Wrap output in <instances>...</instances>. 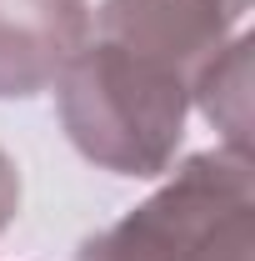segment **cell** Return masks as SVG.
Returning <instances> with one entry per match:
<instances>
[{"label": "cell", "mask_w": 255, "mask_h": 261, "mask_svg": "<svg viewBox=\"0 0 255 261\" xmlns=\"http://www.w3.org/2000/svg\"><path fill=\"white\" fill-rule=\"evenodd\" d=\"M235 5H245V10H250V0H235Z\"/></svg>", "instance_id": "cell-7"}, {"label": "cell", "mask_w": 255, "mask_h": 261, "mask_svg": "<svg viewBox=\"0 0 255 261\" xmlns=\"http://www.w3.org/2000/svg\"><path fill=\"white\" fill-rule=\"evenodd\" d=\"M65 136L115 176H160L185 136L190 81L115 40H85L55 81Z\"/></svg>", "instance_id": "cell-1"}, {"label": "cell", "mask_w": 255, "mask_h": 261, "mask_svg": "<svg viewBox=\"0 0 255 261\" xmlns=\"http://www.w3.org/2000/svg\"><path fill=\"white\" fill-rule=\"evenodd\" d=\"M15 211H20V176H15V161L0 151V231L15 221Z\"/></svg>", "instance_id": "cell-6"}, {"label": "cell", "mask_w": 255, "mask_h": 261, "mask_svg": "<svg viewBox=\"0 0 255 261\" xmlns=\"http://www.w3.org/2000/svg\"><path fill=\"white\" fill-rule=\"evenodd\" d=\"M190 100L205 111L215 130H225V151L250 156V35H235L195 75Z\"/></svg>", "instance_id": "cell-5"}, {"label": "cell", "mask_w": 255, "mask_h": 261, "mask_svg": "<svg viewBox=\"0 0 255 261\" xmlns=\"http://www.w3.org/2000/svg\"><path fill=\"white\" fill-rule=\"evenodd\" d=\"M245 5L235 0H105L95 15V35L115 40L145 61L185 75L195 91V75L230 45L235 20Z\"/></svg>", "instance_id": "cell-3"}, {"label": "cell", "mask_w": 255, "mask_h": 261, "mask_svg": "<svg viewBox=\"0 0 255 261\" xmlns=\"http://www.w3.org/2000/svg\"><path fill=\"white\" fill-rule=\"evenodd\" d=\"M75 261H255L250 156H190L125 221L90 236Z\"/></svg>", "instance_id": "cell-2"}, {"label": "cell", "mask_w": 255, "mask_h": 261, "mask_svg": "<svg viewBox=\"0 0 255 261\" xmlns=\"http://www.w3.org/2000/svg\"><path fill=\"white\" fill-rule=\"evenodd\" d=\"M85 40V0H0V96H40Z\"/></svg>", "instance_id": "cell-4"}]
</instances>
